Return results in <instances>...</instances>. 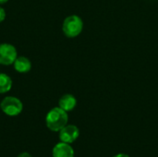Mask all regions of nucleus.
<instances>
[{
    "mask_svg": "<svg viewBox=\"0 0 158 157\" xmlns=\"http://www.w3.org/2000/svg\"><path fill=\"white\" fill-rule=\"evenodd\" d=\"M17 57L18 52L14 45L7 43H0V65H13Z\"/></svg>",
    "mask_w": 158,
    "mask_h": 157,
    "instance_id": "20e7f679",
    "label": "nucleus"
},
{
    "mask_svg": "<svg viewBox=\"0 0 158 157\" xmlns=\"http://www.w3.org/2000/svg\"><path fill=\"white\" fill-rule=\"evenodd\" d=\"M113 157H131V156H129V155H126V154H118V155H114Z\"/></svg>",
    "mask_w": 158,
    "mask_h": 157,
    "instance_id": "f8f14e48",
    "label": "nucleus"
},
{
    "mask_svg": "<svg viewBox=\"0 0 158 157\" xmlns=\"http://www.w3.org/2000/svg\"><path fill=\"white\" fill-rule=\"evenodd\" d=\"M6 19V11L3 7L0 6V22L4 21Z\"/></svg>",
    "mask_w": 158,
    "mask_h": 157,
    "instance_id": "9d476101",
    "label": "nucleus"
},
{
    "mask_svg": "<svg viewBox=\"0 0 158 157\" xmlns=\"http://www.w3.org/2000/svg\"><path fill=\"white\" fill-rule=\"evenodd\" d=\"M69 121L68 112L60 108L59 106L52 108L45 117L46 127L54 132H59Z\"/></svg>",
    "mask_w": 158,
    "mask_h": 157,
    "instance_id": "f257e3e1",
    "label": "nucleus"
},
{
    "mask_svg": "<svg viewBox=\"0 0 158 157\" xmlns=\"http://www.w3.org/2000/svg\"><path fill=\"white\" fill-rule=\"evenodd\" d=\"M13 67L19 73H27L31 69V62L26 56H18L13 63Z\"/></svg>",
    "mask_w": 158,
    "mask_h": 157,
    "instance_id": "6e6552de",
    "label": "nucleus"
},
{
    "mask_svg": "<svg viewBox=\"0 0 158 157\" xmlns=\"http://www.w3.org/2000/svg\"><path fill=\"white\" fill-rule=\"evenodd\" d=\"M11 88H12L11 78L5 73H0V93H7L11 90Z\"/></svg>",
    "mask_w": 158,
    "mask_h": 157,
    "instance_id": "1a4fd4ad",
    "label": "nucleus"
},
{
    "mask_svg": "<svg viewBox=\"0 0 158 157\" xmlns=\"http://www.w3.org/2000/svg\"><path fill=\"white\" fill-rule=\"evenodd\" d=\"M17 157H32L29 153H27V152H23V153H20L19 155Z\"/></svg>",
    "mask_w": 158,
    "mask_h": 157,
    "instance_id": "9b49d317",
    "label": "nucleus"
},
{
    "mask_svg": "<svg viewBox=\"0 0 158 157\" xmlns=\"http://www.w3.org/2000/svg\"><path fill=\"white\" fill-rule=\"evenodd\" d=\"M80 136V130L77 126L67 124L62 130H59V139L66 143H74Z\"/></svg>",
    "mask_w": 158,
    "mask_h": 157,
    "instance_id": "39448f33",
    "label": "nucleus"
},
{
    "mask_svg": "<svg viewBox=\"0 0 158 157\" xmlns=\"http://www.w3.org/2000/svg\"><path fill=\"white\" fill-rule=\"evenodd\" d=\"M0 108L4 114L9 117L19 116L23 110L22 102L15 96H6L0 103Z\"/></svg>",
    "mask_w": 158,
    "mask_h": 157,
    "instance_id": "7ed1b4c3",
    "label": "nucleus"
},
{
    "mask_svg": "<svg viewBox=\"0 0 158 157\" xmlns=\"http://www.w3.org/2000/svg\"><path fill=\"white\" fill-rule=\"evenodd\" d=\"M52 155L53 157H74V150L69 143L60 142L54 146Z\"/></svg>",
    "mask_w": 158,
    "mask_h": 157,
    "instance_id": "423d86ee",
    "label": "nucleus"
},
{
    "mask_svg": "<svg viewBox=\"0 0 158 157\" xmlns=\"http://www.w3.org/2000/svg\"><path fill=\"white\" fill-rule=\"evenodd\" d=\"M82 30L83 21L78 15H70L63 21L62 31L68 38H75L79 36Z\"/></svg>",
    "mask_w": 158,
    "mask_h": 157,
    "instance_id": "f03ea898",
    "label": "nucleus"
},
{
    "mask_svg": "<svg viewBox=\"0 0 158 157\" xmlns=\"http://www.w3.org/2000/svg\"><path fill=\"white\" fill-rule=\"evenodd\" d=\"M77 105V99L74 95L70 93H66L62 95L58 101V106L65 110L66 112L72 111Z\"/></svg>",
    "mask_w": 158,
    "mask_h": 157,
    "instance_id": "0eeeda50",
    "label": "nucleus"
},
{
    "mask_svg": "<svg viewBox=\"0 0 158 157\" xmlns=\"http://www.w3.org/2000/svg\"><path fill=\"white\" fill-rule=\"evenodd\" d=\"M7 1H8V0H0V5H2V4H6Z\"/></svg>",
    "mask_w": 158,
    "mask_h": 157,
    "instance_id": "ddd939ff",
    "label": "nucleus"
}]
</instances>
